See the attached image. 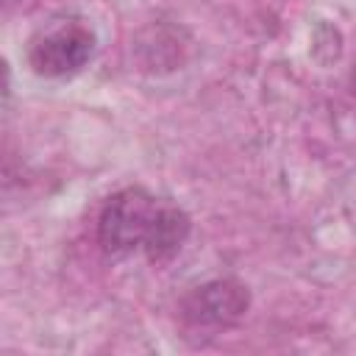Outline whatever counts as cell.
Returning <instances> with one entry per match:
<instances>
[{
  "mask_svg": "<svg viewBox=\"0 0 356 356\" xmlns=\"http://www.w3.org/2000/svg\"><path fill=\"white\" fill-rule=\"evenodd\" d=\"M159 203L142 186H128L114 192L97 220V242L108 256H128L145 245Z\"/></svg>",
  "mask_w": 356,
  "mask_h": 356,
  "instance_id": "cell-1",
  "label": "cell"
},
{
  "mask_svg": "<svg viewBox=\"0 0 356 356\" xmlns=\"http://www.w3.org/2000/svg\"><path fill=\"white\" fill-rule=\"evenodd\" d=\"M95 53V33L81 19H64L44 28L28 47V61L36 75L64 78L86 67Z\"/></svg>",
  "mask_w": 356,
  "mask_h": 356,
  "instance_id": "cell-2",
  "label": "cell"
},
{
  "mask_svg": "<svg viewBox=\"0 0 356 356\" xmlns=\"http://www.w3.org/2000/svg\"><path fill=\"white\" fill-rule=\"evenodd\" d=\"M250 292L236 278H214L181 300V317L192 328H231L248 314Z\"/></svg>",
  "mask_w": 356,
  "mask_h": 356,
  "instance_id": "cell-3",
  "label": "cell"
},
{
  "mask_svg": "<svg viewBox=\"0 0 356 356\" xmlns=\"http://www.w3.org/2000/svg\"><path fill=\"white\" fill-rule=\"evenodd\" d=\"M189 228H192V222H189V214L184 209H178L172 203H159V211L153 217V225L147 231L142 250L147 253V259L153 264H167L184 248Z\"/></svg>",
  "mask_w": 356,
  "mask_h": 356,
  "instance_id": "cell-4",
  "label": "cell"
}]
</instances>
